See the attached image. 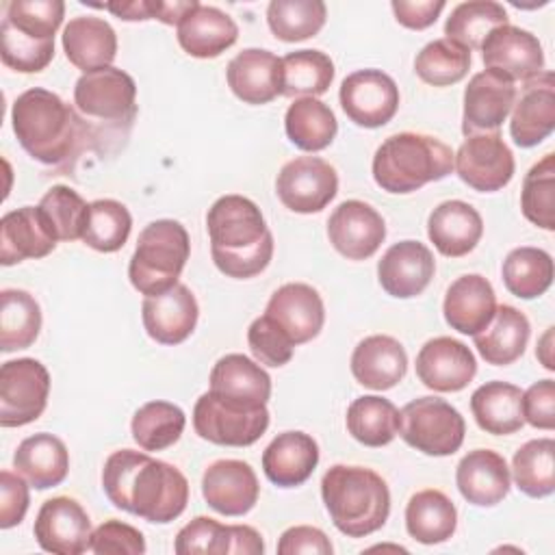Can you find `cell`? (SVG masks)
Returning <instances> with one entry per match:
<instances>
[{"label":"cell","mask_w":555,"mask_h":555,"mask_svg":"<svg viewBox=\"0 0 555 555\" xmlns=\"http://www.w3.org/2000/svg\"><path fill=\"white\" fill-rule=\"evenodd\" d=\"M102 488L117 509L158 525L176 520L189 503V481L176 466L132 449L106 457Z\"/></svg>","instance_id":"1"},{"label":"cell","mask_w":555,"mask_h":555,"mask_svg":"<svg viewBox=\"0 0 555 555\" xmlns=\"http://www.w3.org/2000/svg\"><path fill=\"white\" fill-rule=\"evenodd\" d=\"M11 126L24 152L52 167L67 165L91 137L78 111L41 87H33L15 98Z\"/></svg>","instance_id":"2"},{"label":"cell","mask_w":555,"mask_h":555,"mask_svg":"<svg viewBox=\"0 0 555 555\" xmlns=\"http://www.w3.org/2000/svg\"><path fill=\"white\" fill-rule=\"evenodd\" d=\"M215 267L236 280H247L267 269L273 256V234L260 208L243 195L219 197L206 215Z\"/></svg>","instance_id":"3"},{"label":"cell","mask_w":555,"mask_h":555,"mask_svg":"<svg viewBox=\"0 0 555 555\" xmlns=\"http://www.w3.org/2000/svg\"><path fill=\"white\" fill-rule=\"evenodd\" d=\"M321 496L334 527L347 538L382 529L390 514V490L371 468L334 464L321 479Z\"/></svg>","instance_id":"4"},{"label":"cell","mask_w":555,"mask_h":555,"mask_svg":"<svg viewBox=\"0 0 555 555\" xmlns=\"http://www.w3.org/2000/svg\"><path fill=\"white\" fill-rule=\"evenodd\" d=\"M453 171V152L431 134L399 132L388 137L373 156V178L388 193H412L447 178Z\"/></svg>","instance_id":"5"},{"label":"cell","mask_w":555,"mask_h":555,"mask_svg":"<svg viewBox=\"0 0 555 555\" xmlns=\"http://www.w3.org/2000/svg\"><path fill=\"white\" fill-rule=\"evenodd\" d=\"M191 241L186 228L176 219H156L147 223L128 264L130 284L141 295H158L178 284L189 260Z\"/></svg>","instance_id":"6"},{"label":"cell","mask_w":555,"mask_h":555,"mask_svg":"<svg viewBox=\"0 0 555 555\" xmlns=\"http://www.w3.org/2000/svg\"><path fill=\"white\" fill-rule=\"evenodd\" d=\"M74 108L89 126V132L98 128L128 130L137 115V85L130 74L119 67H102L82 74L74 85Z\"/></svg>","instance_id":"7"},{"label":"cell","mask_w":555,"mask_h":555,"mask_svg":"<svg viewBox=\"0 0 555 555\" xmlns=\"http://www.w3.org/2000/svg\"><path fill=\"white\" fill-rule=\"evenodd\" d=\"M399 416V436L425 455H453L464 442V416L440 397H418L405 403Z\"/></svg>","instance_id":"8"},{"label":"cell","mask_w":555,"mask_h":555,"mask_svg":"<svg viewBox=\"0 0 555 555\" xmlns=\"http://www.w3.org/2000/svg\"><path fill=\"white\" fill-rule=\"evenodd\" d=\"M195 434L221 447H249L269 427L267 405H245L212 390L204 392L193 408Z\"/></svg>","instance_id":"9"},{"label":"cell","mask_w":555,"mask_h":555,"mask_svg":"<svg viewBox=\"0 0 555 555\" xmlns=\"http://www.w3.org/2000/svg\"><path fill=\"white\" fill-rule=\"evenodd\" d=\"M50 395V373L35 358L9 360L0 369V425L22 427L37 421Z\"/></svg>","instance_id":"10"},{"label":"cell","mask_w":555,"mask_h":555,"mask_svg":"<svg viewBox=\"0 0 555 555\" xmlns=\"http://www.w3.org/2000/svg\"><path fill=\"white\" fill-rule=\"evenodd\" d=\"M275 193L288 210L312 215L336 197L338 176L336 169L319 156H297L280 169Z\"/></svg>","instance_id":"11"},{"label":"cell","mask_w":555,"mask_h":555,"mask_svg":"<svg viewBox=\"0 0 555 555\" xmlns=\"http://www.w3.org/2000/svg\"><path fill=\"white\" fill-rule=\"evenodd\" d=\"M514 167V154L499 130L466 137L453 154V169L460 180L481 193H494L507 186Z\"/></svg>","instance_id":"12"},{"label":"cell","mask_w":555,"mask_h":555,"mask_svg":"<svg viewBox=\"0 0 555 555\" xmlns=\"http://www.w3.org/2000/svg\"><path fill=\"white\" fill-rule=\"evenodd\" d=\"M338 100L356 126L379 128L399 108V87L382 69H358L340 82Z\"/></svg>","instance_id":"13"},{"label":"cell","mask_w":555,"mask_h":555,"mask_svg":"<svg viewBox=\"0 0 555 555\" xmlns=\"http://www.w3.org/2000/svg\"><path fill=\"white\" fill-rule=\"evenodd\" d=\"M37 544L54 555H80L91 546V520L85 507L69 496L48 499L35 518Z\"/></svg>","instance_id":"14"},{"label":"cell","mask_w":555,"mask_h":555,"mask_svg":"<svg viewBox=\"0 0 555 555\" xmlns=\"http://www.w3.org/2000/svg\"><path fill=\"white\" fill-rule=\"evenodd\" d=\"M327 238L340 256L349 260H366L384 243L386 223L371 204L347 199L330 215Z\"/></svg>","instance_id":"15"},{"label":"cell","mask_w":555,"mask_h":555,"mask_svg":"<svg viewBox=\"0 0 555 555\" xmlns=\"http://www.w3.org/2000/svg\"><path fill=\"white\" fill-rule=\"evenodd\" d=\"M479 50L486 69H494L512 82H527L544 72L542 43L525 28L512 24L499 26L490 30Z\"/></svg>","instance_id":"16"},{"label":"cell","mask_w":555,"mask_h":555,"mask_svg":"<svg viewBox=\"0 0 555 555\" xmlns=\"http://www.w3.org/2000/svg\"><path fill=\"white\" fill-rule=\"evenodd\" d=\"M514 102L516 87L507 76L494 69L477 72L464 89L462 132L470 137L499 130L512 113Z\"/></svg>","instance_id":"17"},{"label":"cell","mask_w":555,"mask_h":555,"mask_svg":"<svg viewBox=\"0 0 555 555\" xmlns=\"http://www.w3.org/2000/svg\"><path fill=\"white\" fill-rule=\"evenodd\" d=\"M475 373L473 351L451 336H436L416 353V375L436 392H457L473 382Z\"/></svg>","instance_id":"18"},{"label":"cell","mask_w":555,"mask_h":555,"mask_svg":"<svg viewBox=\"0 0 555 555\" xmlns=\"http://www.w3.org/2000/svg\"><path fill=\"white\" fill-rule=\"evenodd\" d=\"M199 317L195 295L186 284H176L165 293L147 295L141 306V319L147 336L160 345L184 343Z\"/></svg>","instance_id":"19"},{"label":"cell","mask_w":555,"mask_h":555,"mask_svg":"<svg viewBox=\"0 0 555 555\" xmlns=\"http://www.w3.org/2000/svg\"><path fill=\"white\" fill-rule=\"evenodd\" d=\"M264 314L295 343L304 345L319 336L325 321L321 295L304 282H288L280 286L267 301Z\"/></svg>","instance_id":"20"},{"label":"cell","mask_w":555,"mask_h":555,"mask_svg":"<svg viewBox=\"0 0 555 555\" xmlns=\"http://www.w3.org/2000/svg\"><path fill=\"white\" fill-rule=\"evenodd\" d=\"M202 494L215 512L223 516H243L256 505L260 483L247 462L217 460L204 470Z\"/></svg>","instance_id":"21"},{"label":"cell","mask_w":555,"mask_h":555,"mask_svg":"<svg viewBox=\"0 0 555 555\" xmlns=\"http://www.w3.org/2000/svg\"><path fill=\"white\" fill-rule=\"evenodd\" d=\"M555 128V76L540 72L522 82V93L512 106L509 134L518 147L542 143Z\"/></svg>","instance_id":"22"},{"label":"cell","mask_w":555,"mask_h":555,"mask_svg":"<svg viewBox=\"0 0 555 555\" xmlns=\"http://www.w3.org/2000/svg\"><path fill=\"white\" fill-rule=\"evenodd\" d=\"M436 271V260L427 245L418 241H399L386 249L377 262V280L382 288L397 297L410 299L421 295Z\"/></svg>","instance_id":"23"},{"label":"cell","mask_w":555,"mask_h":555,"mask_svg":"<svg viewBox=\"0 0 555 555\" xmlns=\"http://www.w3.org/2000/svg\"><path fill=\"white\" fill-rule=\"evenodd\" d=\"M455 483L470 505L492 507L507 496L512 475L503 455L492 449H473L460 460Z\"/></svg>","instance_id":"24"},{"label":"cell","mask_w":555,"mask_h":555,"mask_svg":"<svg viewBox=\"0 0 555 555\" xmlns=\"http://www.w3.org/2000/svg\"><path fill=\"white\" fill-rule=\"evenodd\" d=\"M56 247V236L39 206H22L0 221V262L4 267L43 258Z\"/></svg>","instance_id":"25"},{"label":"cell","mask_w":555,"mask_h":555,"mask_svg":"<svg viewBox=\"0 0 555 555\" xmlns=\"http://www.w3.org/2000/svg\"><path fill=\"white\" fill-rule=\"evenodd\" d=\"M442 312L451 330L466 336L479 334L496 312V295L492 284L479 273L460 275L447 288Z\"/></svg>","instance_id":"26"},{"label":"cell","mask_w":555,"mask_h":555,"mask_svg":"<svg viewBox=\"0 0 555 555\" xmlns=\"http://www.w3.org/2000/svg\"><path fill=\"white\" fill-rule=\"evenodd\" d=\"M180 48L195 59H215L238 39L234 20L217 7L197 2L176 26Z\"/></svg>","instance_id":"27"},{"label":"cell","mask_w":555,"mask_h":555,"mask_svg":"<svg viewBox=\"0 0 555 555\" xmlns=\"http://www.w3.org/2000/svg\"><path fill=\"white\" fill-rule=\"evenodd\" d=\"M408 371L403 345L386 334H373L360 340L351 353V373L358 384L371 390L397 386Z\"/></svg>","instance_id":"28"},{"label":"cell","mask_w":555,"mask_h":555,"mask_svg":"<svg viewBox=\"0 0 555 555\" xmlns=\"http://www.w3.org/2000/svg\"><path fill=\"white\" fill-rule=\"evenodd\" d=\"M319 464V444L304 431L278 434L262 453L267 479L280 488L306 483Z\"/></svg>","instance_id":"29"},{"label":"cell","mask_w":555,"mask_h":555,"mask_svg":"<svg viewBox=\"0 0 555 555\" xmlns=\"http://www.w3.org/2000/svg\"><path fill=\"white\" fill-rule=\"evenodd\" d=\"M61 43L67 61L82 69V74L111 67L117 56V35L113 26L93 15L72 17L63 28Z\"/></svg>","instance_id":"30"},{"label":"cell","mask_w":555,"mask_h":555,"mask_svg":"<svg viewBox=\"0 0 555 555\" xmlns=\"http://www.w3.org/2000/svg\"><path fill=\"white\" fill-rule=\"evenodd\" d=\"M483 234L481 215L462 199L438 204L427 219V236L434 247L449 258H460L473 251Z\"/></svg>","instance_id":"31"},{"label":"cell","mask_w":555,"mask_h":555,"mask_svg":"<svg viewBox=\"0 0 555 555\" xmlns=\"http://www.w3.org/2000/svg\"><path fill=\"white\" fill-rule=\"evenodd\" d=\"M225 78L245 104H267L280 95V59L262 48H245L228 63Z\"/></svg>","instance_id":"32"},{"label":"cell","mask_w":555,"mask_h":555,"mask_svg":"<svg viewBox=\"0 0 555 555\" xmlns=\"http://www.w3.org/2000/svg\"><path fill=\"white\" fill-rule=\"evenodd\" d=\"M13 468L33 488L48 490L65 481L69 470V453L59 436L39 431L17 444L13 453Z\"/></svg>","instance_id":"33"},{"label":"cell","mask_w":555,"mask_h":555,"mask_svg":"<svg viewBox=\"0 0 555 555\" xmlns=\"http://www.w3.org/2000/svg\"><path fill=\"white\" fill-rule=\"evenodd\" d=\"M531 325L525 312L514 306H496L492 321L473 336L479 356L494 366H507L516 362L529 343Z\"/></svg>","instance_id":"34"},{"label":"cell","mask_w":555,"mask_h":555,"mask_svg":"<svg viewBox=\"0 0 555 555\" xmlns=\"http://www.w3.org/2000/svg\"><path fill=\"white\" fill-rule=\"evenodd\" d=\"M210 390L245 405H267L271 377L247 356L228 353L219 358L210 371Z\"/></svg>","instance_id":"35"},{"label":"cell","mask_w":555,"mask_h":555,"mask_svg":"<svg viewBox=\"0 0 555 555\" xmlns=\"http://www.w3.org/2000/svg\"><path fill=\"white\" fill-rule=\"evenodd\" d=\"M477 425L492 436H507L525 425L522 390L509 382H486L470 397Z\"/></svg>","instance_id":"36"},{"label":"cell","mask_w":555,"mask_h":555,"mask_svg":"<svg viewBox=\"0 0 555 555\" xmlns=\"http://www.w3.org/2000/svg\"><path fill=\"white\" fill-rule=\"evenodd\" d=\"M457 527V509L453 501L434 488L410 496L405 505V529L421 544L447 542Z\"/></svg>","instance_id":"37"},{"label":"cell","mask_w":555,"mask_h":555,"mask_svg":"<svg viewBox=\"0 0 555 555\" xmlns=\"http://www.w3.org/2000/svg\"><path fill=\"white\" fill-rule=\"evenodd\" d=\"M284 128L295 147L304 152H321L334 141L338 121L325 102L317 98H295L286 108Z\"/></svg>","instance_id":"38"},{"label":"cell","mask_w":555,"mask_h":555,"mask_svg":"<svg viewBox=\"0 0 555 555\" xmlns=\"http://www.w3.org/2000/svg\"><path fill=\"white\" fill-rule=\"evenodd\" d=\"M334 63L321 50H295L280 59V95L317 98L330 89Z\"/></svg>","instance_id":"39"},{"label":"cell","mask_w":555,"mask_h":555,"mask_svg":"<svg viewBox=\"0 0 555 555\" xmlns=\"http://www.w3.org/2000/svg\"><path fill=\"white\" fill-rule=\"evenodd\" d=\"M347 431L364 447H384L395 440L399 434V410L392 401L377 397V395H364L351 401L347 408Z\"/></svg>","instance_id":"40"},{"label":"cell","mask_w":555,"mask_h":555,"mask_svg":"<svg viewBox=\"0 0 555 555\" xmlns=\"http://www.w3.org/2000/svg\"><path fill=\"white\" fill-rule=\"evenodd\" d=\"M41 330V308L28 291L0 293V349L4 353L30 347Z\"/></svg>","instance_id":"41"},{"label":"cell","mask_w":555,"mask_h":555,"mask_svg":"<svg viewBox=\"0 0 555 555\" xmlns=\"http://www.w3.org/2000/svg\"><path fill=\"white\" fill-rule=\"evenodd\" d=\"M501 275L514 297L535 299L544 295L553 282V258L540 247H516L505 256Z\"/></svg>","instance_id":"42"},{"label":"cell","mask_w":555,"mask_h":555,"mask_svg":"<svg viewBox=\"0 0 555 555\" xmlns=\"http://www.w3.org/2000/svg\"><path fill=\"white\" fill-rule=\"evenodd\" d=\"M186 416L182 408L169 401H147L143 403L130 423L134 442L143 451H163L176 444L184 431Z\"/></svg>","instance_id":"43"},{"label":"cell","mask_w":555,"mask_h":555,"mask_svg":"<svg viewBox=\"0 0 555 555\" xmlns=\"http://www.w3.org/2000/svg\"><path fill=\"white\" fill-rule=\"evenodd\" d=\"M512 477L516 488L531 496L542 499L555 490V440L535 438L525 442L512 460Z\"/></svg>","instance_id":"44"},{"label":"cell","mask_w":555,"mask_h":555,"mask_svg":"<svg viewBox=\"0 0 555 555\" xmlns=\"http://www.w3.org/2000/svg\"><path fill=\"white\" fill-rule=\"evenodd\" d=\"M507 20L503 4L494 0H468L451 11L444 22V35L468 50H479L490 30L509 24Z\"/></svg>","instance_id":"45"},{"label":"cell","mask_w":555,"mask_h":555,"mask_svg":"<svg viewBox=\"0 0 555 555\" xmlns=\"http://www.w3.org/2000/svg\"><path fill=\"white\" fill-rule=\"evenodd\" d=\"M327 17V7L321 0H271L267 7V24L271 33L286 41H304L314 37Z\"/></svg>","instance_id":"46"},{"label":"cell","mask_w":555,"mask_h":555,"mask_svg":"<svg viewBox=\"0 0 555 555\" xmlns=\"http://www.w3.org/2000/svg\"><path fill=\"white\" fill-rule=\"evenodd\" d=\"M132 217L117 199H95L89 204L82 243L95 251L113 254L121 249L130 236Z\"/></svg>","instance_id":"47"},{"label":"cell","mask_w":555,"mask_h":555,"mask_svg":"<svg viewBox=\"0 0 555 555\" xmlns=\"http://www.w3.org/2000/svg\"><path fill=\"white\" fill-rule=\"evenodd\" d=\"M470 67V50L442 37L429 41L414 59L416 76L431 87L460 82Z\"/></svg>","instance_id":"48"},{"label":"cell","mask_w":555,"mask_h":555,"mask_svg":"<svg viewBox=\"0 0 555 555\" xmlns=\"http://www.w3.org/2000/svg\"><path fill=\"white\" fill-rule=\"evenodd\" d=\"M520 208L527 221L542 230H555V156L544 154L522 180Z\"/></svg>","instance_id":"49"},{"label":"cell","mask_w":555,"mask_h":555,"mask_svg":"<svg viewBox=\"0 0 555 555\" xmlns=\"http://www.w3.org/2000/svg\"><path fill=\"white\" fill-rule=\"evenodd\" d=\"M37 206L52 228L56 241L82 238L89 204L74 189L54 184L50 191H46Z\"/></svg>","instance_id":"50"},{"label":"cell","mask_w":555,"mask_h":555,"mask_svg":"<svg viewBox=\"0 0 555 555\" xmlns=\"http://www.w3.org/2000/svg\"><path fill=\"white\" fill-rule=\"evenodd\" d=\"M54 39H35L20 33L7 20L0 24V59L7 67L22 74H37L50 65Z\"/></svg>","instance_id":"51"},{"label":"cell","mask_w":555,"mask_h":555,"mask_svg":"<svg viewBox=\"0 0 555 555\" xmlns=\"http://www.w3.org/2000/svg\"><path fill=\"white\" fill-rule=\"evenodd\" d=\"M63 15V0H11L2 20L28 37L54 39Z\"/></svg>","instance_id":"52"},{"label":"cell","mask_w":555,"mask_h":555,"mask_svg":"<svg viewBox=\"0 0 555 555\" xmlns=\"http://www.w3.org/2000/svg\"><path fill=\"white\" fill-rule=\"evenodd\" d=\"M232 525H223L210 516H197L186 522L173 542L178 555H230Z\"/></svg>","instance_id":"53"},{"label":"cell","mask_w":555,"mask_h":555,"mask_svg":"<svg viewBox=\"0 0 555 555\" xmlns=\"http://www.w3.org/2000/svg\"><path fill=\"white\" fill-rule=\"evenodd\" d=\"M247 345L254 358L267 366L288 364L295 349V343L267 314L251 321L247 330Z\"/></svg>","instance_id":"54"},{"label":"cell","mask_w":555,"mask_h":555,"mask_svg":"<svg viewBox=\"0 0 555 555\" xmlns=\"http://www.w3.org/2000/svg\"><path fill=\"white\" fill-rule=\"evenodd\" d=\"M89 551L98 555H143L145 538L137 527L113 518L93 529Z\"/></svg>","instance_id":"55"},{"label":"cell","mask_w":555,"mask_h":555,"mask_svg":"<svg viewBox=\"0 0 555 555\" xmlns=\"http://www.w3.org/2000/svg\"><path fill=\"white\" fill-rule=\"evenodd\" d=\"M28 486L20 473H0V527L11 529L20 525L28 512Z\"/></svg>","instance_id":"56"},{"label":"cell","mask_w":555,"mask_h":555,"mask_svg":"<svg viewBox=\"0 0 555 555\" xmlns=\"http://www.w3.org/2000/svg\"><path fill=\"white\" fill-rule=\"evenodd\" d=\"M522 418L538 429L555 427V382L540 379L522 392Z\"/></svg>","instance_id":"57"},{"label":"cell","mask_w":555,"mask_h":555,"mask_svg":"<svg viewBox=\"0 0 555 555\" xmlns=\"http://www.w3.org/2000/svg\"><path fill=\"white\" fill-rule=\"evenodd\" d=\"M280 555H297V553H314V555H332L334 546L330 538L310 525H297L286 529L278 542Z\"/></svg>","instance_id":"58"},{"label":"cell","mask_w":555,"mask_h":555,"mask_svg":"<svg viewBox=\"0 0 555 555\" xmlns=\"http://www.w3.org/2000/svg\"><path fill=\"white\" fill-rule=\"evenodd\" d=\"M395 20L410 30L429 28L444 9V0H392Z\"/></svg>","instance_id":"59"},{"label":"cell","mask_w":555,"mask_h":555,"mask_svg":"<svg viewBox=\"0 0 555 555\" xmlns=\"http://www.w3.org/2000/svg\"><path fill=\"white\" fill-rule=\"evenodd\" d=\"M100 9L111 11L115 17L126 22H143L154 20V0H126V2H106L98 4Z\"/></svg>","instance_id":"60"},{"label":"cell","mask_w":555,"mask_h":555,"mask_svg":"<svg viewBox=\"0 0 555 555\" xmlns=\"http://www.w3.org/2000/svg\"><path fill=\"white\" fill-rule=\"evenodd\" d=\"M264 551L262 535L249 525H232L230 555H260Z\"/></svg>","instance_id":"61"},{"label":"cell","mask_w":555,"mask_h":555,"mask_svg":"<svg viewBox=\"0 0 555 555\" xmlns=\"http://www.w3.org/2000/svg\"><path fill=\"white\" fill-rule=\"evenodd\" d=\"M553 332H555V327H548V330L542 334V338L538 340V349H535V356H538V360L542 362V366H544L546 371H555V360H553Z\"/></svg>","instance_id":"62"}]
</instances>
